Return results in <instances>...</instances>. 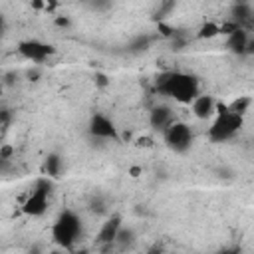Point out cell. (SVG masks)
<instances>
[{
  "label": "cell",
  "mask_w": 254,
  "mask_h": 254,
  "mask_svg": "<svg viewBox=\"0 0 254 254\" xmlns=\"http://www.w3.org/2000/svg\"><path fill=\"white\" fill-rule=\"evenodd\" d=\"M250 18H252V6H250L248 2H238V4L232 6V18H230V20H234L240 28H242Z\"/></svg>",
  "instance_id": "obj_12"
},
{
  "label": "cell",
  "mask_w": 254,
  "mask_h": 254,
  "mask_svg": "<svg viewBox=\"0 0 254 254\" xmlns=\"http://www.w3.org/2000/svg\"><path fill=\"white\" fill-rule=\"evenodd\" d=\"M93 79H95V85H97V87H105V85L109 83V79H107V75H105V73H101V71H97Z\"/></svg>",
  "instance_id": "obj_19"
},
{
  "label": "cell",
  "mask_w": 254,
  "mask_h": 254,
  "mask_svg": "<svg viewBox=\"0 0 254 254\" xmlns=\"http://www.w3.org/2000/svg\"><path fill=\"white\" fill-rule=\"evenodd\" d=\"M8 167H10V159H2L0 157V173H4Z\"/></svg>",
  "instance_id": "obj_24"
},
{
  "label": "cell",
  "mask_w": 254,
  "mask_h": 254,
  "mask_svg": "<svg viewBox=\"0 0 254 254\" xmlns=\"http://www.w3.org/2000/svg\"><path fill=\"white\" fill-rule=\"evenodd\" d=\"M121 228V216L119 214H111L99 228L97 236H95V244L97 246H111L115 242V236Z\"/></svg>",
  "instance_id": "obj_8"
},
{
  "label": "cell",
  "mask_w": 254,
  "mask_h": 254,
  "mask_svg": "<svg viewBox=\"0 0 254 254\" xmlns=\"http://www.w3.org/2000/svg\"><path fill=\"white\" fill-rule=\"evenodd\" d=\"M0 32H2V16H0Z\"/></svg>",
  "instance_id": "obj_32"
},
{
  "label": "cell",
  "mask_w": 254,
  "mask_h": 254,
  "mask_svg": "<svg viewBox=\"0 0 254 254\" xmlns=\"http://www.w3.org/2000/svg\"><path fill=\"white\" fill-rule=\"evenodd\" d=\"M216 36H218V24L216 22H204L198 28V34H196L198 40H212Z\"/></svg>",
  "instance_id": "obj_15"
},
{
  "label": "cell",
  "mask_w": 254,
  "mask_h": 254,
  "mask_svg": "<svg viewBox=\"0 0 254 254\" xmlns=\"http://www.w3.org/2000/svg\"><path fill=\"white\" fill-rule=\"evenodd\" d=\"M151 44V38L149 36H137L131 44H129V50L131 52H141V50H147Z\"/></svg>",
  "instance_id": "obj_17"
},
{
  "label": "cell",
  "mask_w": 254,
  "mask_h": 254,
  "mask_svg": "<svg viewBox=\"0 0 254 254\" xmlns=\"http://www.w3.org/2000/svg\"><path fill=\"white\" fill-rule=\"evenodd\" d=\"M133 240H135V232L131 230V228H119V232H117V236H115V242L113 244H119L121 248H125V246H129V244H133Z\"/></svg>",
  "instance_id": "obj_16"
},
{
  "label": "cell",
  "mask_w": 254,
  "mask_h": 254,
  "mask_svg": "<svg viewBox=\"0 0 254 254\" xmlns=\"http://www.w3.org/2000/svg\"><path fill=\"white\" fill-rule=\"evenodd\" d=\"M226 50L236 54V56H244V54H252V42H250V36L244 28L232 32L228 38H226Z\"/></svg>",
  "instance_id": "obj_9"
},
{
  "label": "cell",
  "mask_w": 254,
  "mask_h": 254,
  "mask_svg": "<svg viewBox=\"0 0 254 254\" xmlns=\"http://www.w3.org/2000/svg\"><path fill=\"white\" fill-rule=\"evenodd\" d=\"M32 8H36V10H42V8H44V2H40V0L32 2Z\"/></svg>",
  "instance_id": "obj_27"
},
{
  "label": "cell",
  "mask_w": 254,
  "mask_h": 254,
  "mask_svg": "<svg viewBox=\"0 0 254 254\" xmlns=\"http://www.w3.org/2000/svg\"><path fill=\"white\" fill-rule=\"evenodd\" d=\"M87 129H89V133L93 137H99V139H117L119 137L115 123L107 115H103V113H93L89 117Z\"/></svg>",
  "instance_id": "obj_7"
},
{
  "label": "cell",
  "mask_w": 254,
  "mask_h": 254,
  "mask_svg": "<svg viewBox=\"0 0 254 254\" xmlns=\"http://www.w3.org/2000/svg\"><path fill=\"white\" fill-rule=\"evenodd\" d=\"M73 254H89L87 250H77V252H73Z\"/></svg>",
  "instance_id": "obj_30"
},
{
  "label": "cell",
  "mask_w": 254,
  "mask_h": 254,
  "mask_svg": "<svg viewBox=\"0 0 254 254\" xmlns=\"http://www.w3.org/2000/svg\"><path fill=\"white\" fill-rule=\"evenodd\" d=\"M12 153H14V149H12L10 145H4V147L0 149V157H2V159H10Z\"/></svg>",
  "instance_id": "obj_20"
},
{
  "label": "cell",
  "mask_w": 254,
  "mask_h": 254,
  "mask_svg": "<svg viewBox=\"0 0 254 254\" xmlns=\"http://www.w3.org/2000/svg\"><path fill=\"white\" fill-rule=\"evenodd\" d=\"M224 254H240V250L238 248H232V250H226Z\"/></svg>",
  "instance_id": "obj_28"
},
{
  "label": "cell",
  "mask_w": 254,
  "mask_h": 254,
  "mask_svg": "<svg viewBox=\"0 0 254 254\" xmlns=\"http://www.w3.org/2000/svg\"><path fill=\"white\" fill-rule=\"evenodd\" d=\"M56 24L65 28V26H69V20H67V18H62V16H58V18H56Z\"/></svg>",
  "instance_id": "obj_25"
},
{
  "label": "cell",
  "mask_w": 254,
  "mask_h": 254,
  "mask_svg": "<svg viewBox=\"0 0 254 254\" xmlns=\"http://www.w3.org/2000/svg\"><path fill=\"white\" fill-rule=\"evenodd\" d=\"M147 254H163V248H161L159 244H155V246H151V248L147 250Z\"/></svg>",
  "instance_id": "obj_23"
},
{
  "label": "cell",
  "mask_w": 254,
  "mask_h": 254,
  "mask_svg": "<svg viewBox=\"0 0 254 254\" xmlns=\"http://www.w3.org/2000/svg\"><path fill=\"white\" fill-rule=\"evenodd\" d=\"M2 91H4V85H2V83H0V95H2Z\"/></svg>",
  "instance_id": "obj_31"
},
{
  "label": "cell",
  "mask_w": 254,
  "mask_h": 254,
  "mask_svg": "<svg viewBox=\"0 0 254 254\" xmlns=\"http://www.w3.org/2000/svg\"><path fill=\"white\" fill-rule=\"evenodd\" d=\"M18 54L30 62H46L50 56L56 54V48L52 44H46V42H40V40H22L18 44Z\"/></svg>",
  "instance_id": "obj_6"
},
{
  "label": "cell",
  "mask_w": 254,
  "mask_h": 254,
  "mask_svg": "<svg viewBox=\"0 0 254 254\" xmlns=\"http://www.w3.org/2000/svg\"><path fill=\"white\" fill-rule=\"evenodd\" d=\"M50 254H65V252H64V250H52Z\"/></svg>",
  "instance_id": "obj_29"
},
{
  "label": "cell",
  "mask_w": 254,
  "mask_h": 254,
  "mask_svg": "<svg viewBox=\"0 0 254 254\" xmlns=\"http://www.w3.org/2000/svg\"><path fill=\"white\" fill-rule=\"evenodd\" d=\"M242 125H244V117H240L236 113H230L228 107H226L224 113H216L212 125L208 127V139L216 141V143L226 141V139L234 137L242 129Z\"/></svg>",
  "instance_id": "obj_3"
},
{
  "label": "cell",
  "mask_w": 254,
  "mask_h": 254,
  "mask_svg": "<svg viewBox=\"0 0 254 254\" xmlns=\"http://www.w3.org/2000/svg\"><path fill=\"white\" fill-rule=\"evenodd\" d=\"M163 137H165L167 147L173 149L175 153H185L192 145V129L183 121H173L163 131Z\"/></svg>",
  "instance_id": "obj_5"
},
{
  "label": "cell",
  "mask_w": 254,
  "mask_h": 254,
  "mask_svg": "<svg viewBox=\"0 0 254 254\" xmlns=\"http://www.w3.org/2000/svg\"><path fill=\"white\" fill-rule=\"evenodd\" d=\"M141 173H143V169H141V167H137V165H135V167H131V169H129V175H131V177H133V179H137V177H139V175H141Z\"/></svg>",
  "instance_id": "obj_22"
},
{
  "label": "cell",
  "mask_w": 254,
  "mask_h": 254,
  "mask_svg": "<svg viewBox=\"0 0 254 254\" xmlns=\"http://www.w3.org/2000/svg\"><path fill=\"white\" fill-rule=\"evenodd\" d=\"M173 121H175V115H173V109H171V107H167V105H157V107L151 109L149 123H151L153 129H157V131L163 133Z\"/></svg>",
  "instance_id": "obj_10"
},
{
  "label": "cell",
  "mask_w": 254,
  "mask_h": 254,
  "mask_svg": "<svg viewBox=\"0 0 254 254\" xmlns=\"http://www.w3.org/2000/svg\"><path fill=\"white\" fill-rule=\"evenodd\" d=\"M81 234V218L73 210H64L52 224V238L62 250H69Z\"/></svg>",
  "instance_id": "obj_2"
},
{
  "label": "cell",
  "mask_w": 254,
  "mask_h": 254,
  "mask_svg": "<svg viewBox=\"0 0 254 254\" xmlns=\"http://www.w3.org/2000/svg\"><path fill=\"white\" fill-rule=\"evenodd\" d=\"M44 173L50 179H58L62 173V157L58 153H50L44 161Z\"/></svg>",
  "instance_id": "obj_13"
},
{
  "label": "cell",
  "mask_w": 254,
  "mask_h": 254,
  "mask_svg": "<svg viewBox=\"0 0 254 254\" xmlns=\"http://www.w3.org/2000/svg\"><path fill=\"white\" fill-rule=\"evenodd\" d=\"M137 143H139V145H141V147H143V145H145V147H151V145H153V143H151V139H149V137H141V139H139V141H137Z\"/></svg>",
  "instance_id": "obj_26"
},
{
  "label": "cell",
  "mask_w": 254,
  "mask_h": 254,
  "mask_svg": "<svg viewBox=\"0 0 254 254\" xmlns=\"http://www.w3.org/2000/svg\"><path fill=\"white\" fill-rule=\"evenodd\" d=\"M157 30H159V34H161V36H165V38H173V36H175V28L167 26L163 20H159V24H157Z\"/></svg>",
  "instance_id": "obj_18"
},
{
  "label": "cell",
  "mask_w": 254,
  "mask_h": 254,
  "mask_svg": "<svg viewBox=\"0 0 254 254\" xmlns=\"http://www.w3.org/2000/svg\"><path fill=\"white\" fill-rule=\"evenodd\" d=\"M214 105H216V101L210 95H198L190 103V109L196 119H210L214 115Z\"/></svg>",
  "instance_id": "obj_11"
},
{
  "label": "cell",
  "mask_w": 254,
  "mask_h": 254,
  "mask_svg": "<svg viewBox=\"0 0 254 254\" xmlns=\"http://www.w3.org/2000/svg\"><path fill=\"white\" fill-rule=\"evenodd\" d=\"M8 121H10V111L0 109V125H8Z\"/></svg>",
  "instance_id": "obj_21"
},
{
  "label": "cell",
  "mask_w": 254,
  "mask_h": 254,
  "mask_svg": "<svg viewBox=\"0 0 254 254\" xmlns=\"http://www.w3.org/2000/svg\"><path fill=\"white\" fill-rule=\"evenodd\" d=\"M52 192V181L48 177H42L36 181L34 190L22 204V212L28 216H42L48 210V196Z\"/></svg>",
  "instance_id": "obj_4"
},
{
  "label": "cell",
  "mask_w": 254,
  "mask_h": 254,
  "mask_svg": "<svg viewBox=\"0 0 254 254\" xmlns=\"http://www.w3.org/2000/svg\"><path fill=\"white\" fill-rule=\"evenodd\" d=\"M155 87L159 93L175 99L177 103L190 105L200 95V83L194 75L185 71H163L155 79Z\"/></svg>",
  "instance_id": "obj_1"
},
{
  "label": "cell",
  "mask_w": 254,
  "mask_h": 254,
  "mask_svg": "<svg viewBox=\"0 0 254 254\" xmlns=\"http://www.w3.org/2000/svg\"><path fill=\"white\" fill-rule=\"evenodd\" d=\"M250 105H252V97H248V95H238L232 103H226L228 111H230V113H236V115H240V117L246 115V111L250 109Z\"/></svg>",
  "instance_id": "obj_14"
}]
</instances>
